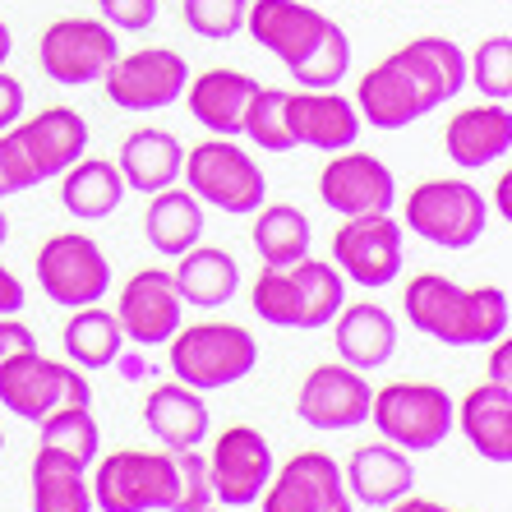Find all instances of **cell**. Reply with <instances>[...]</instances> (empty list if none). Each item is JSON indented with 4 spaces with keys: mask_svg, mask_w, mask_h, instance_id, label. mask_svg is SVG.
Returning <instances> with one entry per match:
<instances>
[{
    "mask_svg": "<svg viewBox=\"0 0 512 512\" xmlns=\"http://www.w3.org/2000/svg\"><path fill=\"white\" fill-rule=\"evenodd\" d=\"M171 282H176V291H180V300H185V305L217 310V305H227V300L236 296L240 263L231 259L227 250H217V245H194V250L180 254Z\"/></svg>",
    "mask_w": 512,
    "mask_h": 512,
    "instance_id": "cell-30",
    "label": "cell"
},
{
    "mask_svg": "<svg viewBox=\"0 0 512 512\" xmlns=\"http://www.w3.org/2000/svg\"><path fill=\"white\" fill-rule=\"evenodd\" d=\"M97 10H102V24L107 28L143 33V28H153V19H157V0H97Z\"/></svg>",
    "mask_w": 512,
    "mask_h": 512,
    "instance_id": "cell-41",
    "label": "cell"
},
{
    "mask_svg": "<svg viewBox=\"0 0 512 512\" xmlns=\"http://www.w3.org/2000/svg\"><path fill=\"white\" fill-rule=\"evenodd\" d=\"M240 134H250L263 153H291L296 143L286 130V88H254Z\"/></svg>",
    "mask_w": 512,
    "mask_h": 512,
    "instance_id": "cell-36",
    "label": "cell"
},
{
    "mask_svg": "<svg viewBox=\"0 0 512 512\" xmlns=\"http://www.w3.org/2000/svg\"><path fill=\"white\" fill-rule=\"evenodd\" d=\"M402 310L416 333L443 346H494L512 319L503 286H457L443 273H420L416 282H406Z\"/></svg>",
    "mask_w": 512,
    "mask_h": 512,
    "instance_id": "cell-3",
    "label": "cell"
},
{
    "mask_svg": "<svg viewBox=\"0 0 512 512\" xmlns=\"http://www.w3.org/2000/svg\"><path fill=\"white\" fill-rule=\"evenodd\" d=\"M259 365V342L240 323H194L171 337V374L194 393L231 388Z\"/></svg>",
    "mask_w": 512,
    "mask_h": 512,
    "instance_id": "cell-5",
    "label": "cell"
},
{
    "mask_svg": "<svg viewBox=\"0 0 512 512\" xmlns=\"http://www.w3.org/2000/svg\"><path fill=\"white\" fill-rule=\"evenodd\" d=\"M194 512H217V508H213V503H208V508H194Z\"/></svg>",
    "mask_w": 512,
    "mask_h": 512,
    "instance_id": "cell-51",
    "label": "cell"
},
{
    "mask_svg": "<svg viewBox=\"0 0 512 512\" xmlns=\"http://www.w3.org/2000/svg\"><path fill=\"white\" fill-rule=\"evenodd\" d=\"M180 476L176 453L120 448L102 457L93 476V508L102 512H176Z\"/></svg>",
    "mask_w": 512,
    "mask_h": 512,
    "instance_id": "cell-6",
    "label": "cell"
},
{
    "mask_svg": "<svg viewBox=\"0 0 512 512\" xmlns=\"http://www.w3.org/2000/svg\"><path fill=\"white\" fill-rule=\"evenodd\" d=\"M273 480V448L254 425H231L217 434L208 453V485L213 499L227 508H250L263 499V489Z\"/></svg>",
    "mask_w": 512,
    "mask_h": 512,
    "instance_id": "cell-15",
    "label": "cell"
},
{
    "mask_svg": "<svg viewBox=\"0 0 512 512\" xmlns=\"http://www.w3.org/2000/svg\"><path fill=\"white\" fill-rule=\"evenodd\" d=\"M508 342H494V360H489V383H512V374H508Z\"/></svg>",
    "mask_w": 512,
    "mask_h": 512,
    "instance_id": "cell-45",
    "label": "cell"
},
{
    "mask_svg": "<svg viewBox=\"0 0 512 512\" xmlns=\"http://www.w3.org/2000/svg\"><path fill=\"white\" fill-rule=\"evenodd\" d=\"M0 402L10 406L19 420L42 425V420L65 411V406H93V388L65 360H47L42 351H24V356L0 360Z\"/></svg>",
    "mask_w": 512,
    "mask_h": 512,
    "instance_id": "cell-9",
    "label": "cell"
},
{
    "mask_svg": "<svg viewBox=\"0 0 512 512\" xmlns=\"http://www.w3.org/2000/svg\"><path fill=\"white\" fill-rule=\"evenodd\" d=\"M125 176H120L116 162L107 157H79L65 180H60V203H65V213L79 217V222H102L120 208L125 199Z\"/></svg>",
    "mask_w": 512,
    "mask_h": 512,
    "instance_id": "cell-29",
    "label": "cell"
},
{
    "mask_svg": "<svg viewBox=\"0 0 512 512\" xmlns=\"http://www.w3.org/2000/svg\"><path fill=\"white\" fill-rule=\"evenodd\" d=\"M208 420H213V411H208L203 393L185 388V383H162V388H153L148 402H143V425L153 429V439L162 443L167 453L199 448V443L208 439Z\"/></svg>",
    "mask_w": 512,
    "mask_h": 512,
    "instance_id": "cell-24",
    "label": "cell"
},
{
    "mask_svg": "<svg viewBox=\"0 0 512 512\" xmlns=\"http://www.w3.org/2000/svg\"><path fill=\"white\" fill-rule=\"evenodd\" d=\"M466 88V56L448 37H416L379 60L356 88V111L374 130H406Z\"/></svg>",
    "mask_w": 512,
    "mask_h": 512,
    "instance_id": "cell-1",
    "label": "cell"
},
{
    "mask_svg": "<svg viewBox=\"0 0 512 512\" xmlns=\"http://www.w3.org/2000/svg\"><path fill=\"white\" fill-rule=\"evenodd\" d=\"M457 425L466 443L476 448L485 462L508 466L512 462V393L508 383H480L457 406Z\"/></svg>",
    "mask_w": 512,
    "mask_h": 512,
    "instance_id": "cell-25",
    "label": "cell"
},
{
    "mask_svg": "<svg viewBox=\"0 0 512 512\" xmlns=\"http://www.w3.org/2000/svg\"><path fill=\"white\" fill-rule=\"evenodd\" d=\"M360 111L356 102H346L333 88H300V93H286V130L291 143H305V148H319V153H346L351 143L360 139Z\"/></svg>",
    "mask_w": 512,
    "mask_h": 512,
    "instance_id": "cell-19",
    "label": "cell"
},
{
    "mask_svg": "<svg viewBox=\"0 0 512 512\" xmlns=\"http://www.w3.org/2000/svg\"><path fill=\"white\" fill-rule=\"evenodd\" d=\"M180 171H185V148H180L176 134L134 130L130 139L120 143V176H125V190L162 194L180 180Z\"/></svg>",
    "mask_w": 512,
    "mask_h": 512,
    "instance_id": "cell-28",
    "label": "cell"
},
{
    "mask_svg": "<svg viewBox=\"0 0 512 512\" xmlns=\"http://www.w3.org/2000/svg\"><path fill=\"white\" fill-rule=\"evenodd\" d=\"M263 512H356L346 499L342 466L328 453H296L291 462L268 480L263 489Z\"/></svg>",
    "mask_w": 512,
    "mask_h": 512,
    "instance_id": "cell-16",
    "label": "cell"
},
{
    "mask_svg": "<svg viewBox=\"0 0 512 512\" xmlns=\"http://www.w3.org/2000/svg\"><path fill=\"white\" fill-rule=\"evenodd\" d=\"M370 420L383 443L402 453H429L453 434V397L439 383H388L370 397Z\"/></svg>",
    "mask_w": 512,
    "mask_h": 512,
    "instance_id": "cell-8",
    "label": "cell"
},
{
    "mask_svg": "<svg viewBox=\"0 0 512 512\" xmlns=\"http://www.w3.org/2000/svg\"><path fill=\"white\" fill-rule=\"evenodd\" d=\"M319 199L342 217L388 213L397 199V180L374 153H337L319 176Z\"/></svg>",
    "mask_w": 512,
    "mask_h": 512,
    "instance_id": "cell-20",
    "label": "cell"
},
{
    "mask_svg": "<svg viewBox=\"0 0 512 512\" xmlns=\"http://www.w3.org/2000/svg\"><path fill=\"white\" fill-rule=\"evenodd\" d=\"M5 240H10V217L0 213V245H5Z\"/></svg>",
    "mask_w": 512,
    "mask_h": 512,
    "instance_id": "cell-49",
    "label": "cell"
},
{
    "mask_svg": "<svg viewBox=\"0 0 512 512\" xmlns=\"http://www.w3.org/2000/svg\"><path fill=\"white\" fill-rule=\"evenodd\" d=\"M120 333L134 346H162L180 333L185 300H180L171 273L162 268H139L130 282L120 286Z\"/></svg>",
    "mask_w": 512,
    "mask_h": 512,
    "instance_id": "cell-17",
    "label": "cell"
},
{
    "mask_svg": "<svg viewBox=\"0 0 512 512\" xmlns=\"http://www.w3.org/2000/svg\"><path fill=\"white\" fill-rule=\"evenodd\" d=\"M37 448L88 471V466L97 462V448H102V429H97L88 406H65V411L42 420V443H37Z\"/></svg>",
    "mask_w": 512,
    "mask_h": 512,
    "instance_id": "cell-35",
    "label": "cell"
},
{
    "mask_svg": "<svg viewBox=\"0 0 512 512\" xmlns=\"http://www.w3.org/2000/svg\"><path fill=\"white\" fill-rule=\"evenodd\" d=\"M406 227L439 250H471L489 227V203L466 180H425L406 199Z\"/></svg>",
    "mask_w": 512,
    "mask_h": 512,
    "instance_id": "cell-10",
    "label": "cell"
},
{
    "mask_svg": "<svg viewBox=\"0 0 512 512\" xmlns=\"http://www.w3.org/2000/svg\"><path fill=\"white\" fill-rule=\"evenodd\" d=\"M37 282L47 291V300L65 305V310H84L107 300L111 291V263L93 236L84 231H60L37 250Z\"/></svg>",
    "mask_w": 512,
    "mask_h": 512,
    "instance_id": "cell-11",
    "label": "cell"
},
{
    "mask_svg": "<svg viewBox=\"0 0 512 512\" xmlns=\"http://www.w3.org/2000/svg\"><path fill=\"white\" fill-rule=\"evenodd\" d=\"M19 116H24V84L0 70V134L14 130V125H19Z\"/></svg>",
    "mask_w": 512,
    "mask_h": 512,
    "instance_id": "cell-43",
    "label": "cell"
},
{
    "mask_svg": "<svg viewBox=\"0 0 512 512\" xmlns=\"http://www.w3.org/2000/svg\"><path fill=\"white\" fill-rule=\"evenodd\" d=\"M28 305V291H24V282L0 263V319H10V314H19Z\"/></svg>",
    "mask_w": 512,
    "mask_h": 512,
    "instance_id": "cell-44",
    "label": "cell"
},
{
    "mask_svg": "<svg viewBox=\"0 0 512 512\" xmlns=\"http://www.w3.org/2000/svg\"><path fill=\"white\" fill-rule=\"evenodd\" d=\"M33 185H42V176H37V167H33V157L24 153V143L5 130V134H0V199L24 194V190H33Z\"/></svg>",
    "mask_w": 512,
    "mask_h": 512,
    "instance_id": "cell-40",
    "label": "cell"
},
{
    "mask_svg": "<svg viewBox=\"0 0 512 512\" xmlns=\"http://www.w3.org/2000/svg\"><path fill=\"white\" fill-rule=\"evenodd\" d=\"M448 157L466 171H480L489 162H503L512 148V111L508 102H480V107H466L448 120Z\"/></svg>",
    "mask_w": 512,
    "mask_h": 512,
    "instance_id": "cell-22",
    "label": "cell"
},
{
    "mask_svg": "<svg viewBox=\"0 0 512 512\" xmlns=\"http://www.w3.org/2000/svg\"><path fill=\"white\" fill-rule=\"evenodd\" d=\"M0 453H5V429H0Z\"/></svg>",
    "mask_w": 512,
    "mask_h": 512,
    "instance_id": "cell-50",
    "label": "cell"
},
{
    "mask_svg": "<svg viewBox=\"0 0 512 512\" xmlns=\"http://www.w3.org/2000/svg\"><path fill=\"white\" fill-rule=\"evenodd\" d=\"M24 351H37V333L28 328V323H19L10 314V319H0V360L5 356H24Z\"/></svg>",
    "mask_w": 512,
    "mask_h": 512,
    "instance_id": "cell-42",
    "label": "cell"
},
{
    "mask_svg": "<svg viewBox=\"0 0 512 512\" xmlns=\"http://www.w3.org/2000/svg\"><path fill=\"white\" fill-rule=\"evenodd\" d=\"M333 263L346 282L365 286H388L402 273V227L388 213H365L346 217L333 236Z\"/></svg>",
    "mask_w": 512,
    "mask_h": 512,
    "instance_id": "cell-14",
    "label": "cell"
},
{
    "mask_svg": "<svg viewBox=\"0 0 512 512\" xmlns=\"http://www.w3.org/2000/svg\"><path fill=\"white\" fill-rule=\"evenodd\" d=\"M393 512H448V508H443V503H434V499H411V494H406V499L393 503Z\"/></svg>",
    "mask_w": 512,
    "mask_h": 512,
    "instance_id": "cell-46",
    "label": "cell"
},
{
    "mask_svg": "<svg viewBox=\"0 0 512 512\" xmlns=\"http://www.w3.org/2000/svg\"><path fill=\"white\" fill-rule=\"evenodd\" d=\"M148 213H143V236L153 245L157 254L167 259H180L185 250H194L203 236V203L194 199L190 190H162V194H148Z\"/></svg>",
    "mask_w": 512,
    "mask_h": 512,
    "instance_id": "cell-31",
    "label": "cell"
},
{
    "mask_svg": "<svg viewBox=\"0 0 512 512\" xmlns=\"http://www.w3.org/2000/svg\"><path fill=\"white\" fill-rule=\"evenodd\" d=\"M245 10H250V0H180V19L185 28L208 42H227L245 28Z\"/></svg>",
    "mask_w": 512,
    "mask_h": 512,
    "instance_id": "cell-38",
    "label": "cell"
},
{
    "mask_svg": "<svg viewBox=\"0 0 512 512\" xmlns=\"http://www.w3.org/2000/svg\"><path fill=\"white\" fill-rule=\"evenodd\" d=\"M10 51H14V37H10V28L0 24V70H5V60H10Z\"/></svg>",
    "mask_w": 512,
    "mask_h": 512,
    "instance_id": "cell-48",
    "label": "cell"
},
{
    "mask_svg": "<svg viewBox=\"0 0 512 512\" xmlns=\"http://www.w3.org/2000/svg\"><path fill=\"white\" fill-rule=\"evenodd\" d=\"M176 476H180V499L176 512H194L213 503V485H208V457L199 448H180L176 453Z\"/></svg>",
    "mask_w": 512,
    "mask_h": 512,
    "instance_id": "cell-39",
    "label": "cell"
},
{
    "mask_svg": "<svg viewBox=\"0 0 512 512\" xmlns=\"http://www.w3.org/2000/svg\"><path fill=\"white\" fill-rule=\"evenodd\" d=\"M337 356H342V365H351V370H379V365H388L397 351V319L383 305H374V300H356V305H346V310H337Z\"/></svg>",
    "mask_w": 512,
    "mask_h": 512,
    "instance_id": "cell-23",
    "label": "cell"
},
{
    "mask_svg": "<svg viewBox=\"0 0 512 512\" xmlns=\"http://www.w3.org/2000/svg\"><path fill=\"white\" fill-rule=\"evenodd\" d=\"M254 250H259L263 268H282L310 254V217L291 208V203H268L254 213Z\"/></svg>",
    "mask_w": 512,
    "mask_h": 512,
    "instance_id": "cell-33",
    "label": "cell"
},
{
    "mask_svg": "<svg viewBox=\"0 0 512 512\" xmlns=\"http://www.w3.org/2000/svg\"><path fill=\"white\" fill-rule=\"evenodd\" d=\"M190 190L199 203H213L231 217H254L268 199V180H263L259 162H254L236 139H203L194 143V153H185V171Z\"/></svg>",
    "mask_w": 512,
    "mask_h": 512,
    "instance_id": "cell-7",
    "label": "cell"
},
{
    "mask_svg": "<svg viewBox=\"0 0 512 512\" xmlns=\"http://www.w3.org/2000/svg\"><path fill=\"white\" fill-rule=\"evenodd\" d=\"M111 107L120 111H162L185 97L190 84V65L171 47H143L130 56H116L111 70L102 74Z\"/></svg>",
    "mask_w": 512,
    "mask_h": 512,
    "instance_id": "cell-12",
    "label": "cell"
},
{
    "mask_svg": "<svg viewBox=\"0 0 512 512\" xmlns=\"http://www.w3.org/2000/svg\"><path fill=\"white\" fill-rule=\"evenodd\" d=\"M370 397L374 388L365 383V374L351 370V365H319L310 370L305 388H300V420L323 434H337V429H356L370 420Z\"/></svg>",
    "mask_w": 512,
    "mask_h": 512,
    "instance_id": "cell-18",
    "label": "cell"
},
{
    "mask_svg": "<svg viewBox=\"0 0 512 512\" xmlns=\"http://www.w3.org/2000/svg\"><path fill=\"white\" fill-rule=\"evenodd\" d=\"M310 5H319V0H310Z\"/></svg>",
    "mask_w": 512,
    "mask_h": 512,
    "instance_id": "cell-52",
    "label": "cell"
},
{
    "mask_svg": "<svg viewBox=\"0 0 512 512\" xmlns=\"http://www.w3.org/2000/svg\"><path fill=\"white\" fill-rule=\"evenodd\" d=\"M116 56H120L116 28H107L102 19H56L42 33V47H37V60H42L47 79H56L65 88L97 84Z\"/></svg>",
    "mask_w": 512,
    "mask_h": 512,
    "instance_id": "cell-13",
    "label": "cell"
},
{
    "mask_svg": "<svg viewBox=\"0 0 512 512\" xmlns=\"http://www.w3.org/2000/svg\"><path fill=\"white\" fill-rule=\"evenodd\" d=\"M33 512H93V485L84 466L51 457L37 448L33 457Z\"/></svg>",
    "mask_w": 512,
    "mask_h": 512,
    "instance_id": "cell-34",
    "label": "cell"
},
{
    "mask_svg": "<svg viewBox=\"0 0 512 512\" xmlns=\"http://www.w3.org/2000/svg\"><path fill=\"white\" fill-rule=\"evenodd\" d=\"M10 134L24 143V153L33 157V167L42 180L65 176L88 153V120L74 107H47L42 116L19 120Z\"/></svg>",
    "mask_w": 512,
    "mask_h": 512,
    "instance_id": "cell-21",
    "label": "cell"
},
{
    "mask_svg": "<svg viewBox=\"0 0 512 512\" xmlns=\"http://www.w3.org/2000/svg\"><path fill=\"white\" fill-rule=\"evenodd\" d=\"M508 194H512V176L503 171L499 185H494V203H499V217H508Z\"/></svg>",
    "mask_w": 512,
    "mask_h": 512,
    "instance_id": "cell-47",
    "label": "cell"
},
{
    "mask_svg": "<svg viewBox=\"0 0 512 512\" xmlns=\"http://www.w3.org/2000/svg\"><path fill=\"white\" fill-rule=\"evenodd\" d=\"M245 28L263 51H273L282 60L300 88H337L351 70V37L319 5L250 0Z\"/></svg>",
    "mask_w": 512,
    "mask_h": 512,
    "instance_id": "cell-2",
    "label": "cell"
},
{
    "mask_svg": "<svg viewBox=\"0 0 512 512\" xmlns=\"http://www.w3.org/2000/svg\"><path fill=\"white\" fill-rule=\"evenodd\" d=\"M65 356H70L74 370H107L120 360V346H125V333H120V319L102 305H84L74 310L70 323H65Z\"/></svg>",
    "mask_w": 512,
    "mask_h": 512,
    "instance_id": "cell-32",
    "label": "cell"
},
{
    "mask_svg": "<svg viewBox=\"0 0 512 512\" xmlns=\"http://www.w3.org/2000/svg\"><path fill=\"white\" fill-rule=\"evenodd\" d=\"M346 485L360 503L370 508H393L397 499H406L416 489V466L402 448L393 443H370V448H356L351 462H346Z\"/></svg>",
    "mask_w": 512,
    "mask_h": 512,
    "instance_id": "cell-26",
    "label": "cell"
},
{
    "mask_svg": "<svg viewBox=\"0 0 512 512\" xmlns=\"http://www.w3.org/2000/svg\"><path fill=\"white\" fill-rule=\"evenodd\" d=\"M254 88L259 84L240 70H208L194 84H185L190 116L199 120L203 130H213L217 139H236L240 125H245V107H250Z\"/></svg>",
    "mask_w": 512,
    "mask_h": 512,
    "instance_id": "cell-27",
    "label": "cell"
},
{
    "mask_svg": "<svg viewBox=\"0 0 512 512\" xmlns=\"http://www.w3.org/2000/svg\"><path fill=\"white\" fill-rule=\"evenodd\" d=\"M346 300V282L333 263L296 259L282 268H263L254 282V314L268 328H328Z\"/></svg>",
    "mask_w": 512,
    "mask_h": 512,
    "instance_id": "cell-4",
    "label": "cell"
},
{
    "mask_svg": "<svg viewBox=\"0 0 512 512\" xmlns=\"http://www.w3.org/2000/svg\"><path fill=\"white\" fill-rule=\"evenodd\" d=\"M466 79L480 88L485 102H508L512 97V37L494 33L476 47V56L466 60Z\"/></svg>",
    "mask_w": 512,
    "mask_h": 512,
    "instance_id": "cell-37",
    "label": "cell"
}]
</instances>
